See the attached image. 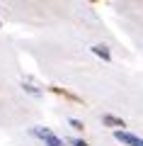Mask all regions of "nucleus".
Instances as JSON below:
<instances>
[{"label": "nucleus", "instance_id": "1", "mask_svg": "<svg viewBox=\"0 0 143 146\" xmlns=\"http://www.w3.org/2000/svg\"><path fill=\"white\" fill-rule=\"evenodd\" d=\"M32 134H34L36 139H41L46 146H63V141L58 139L51 129H46V127H34V129H32Z\"/></svg>", "mask_w": 143, "mask_h": 146}, {"label": "nucleus", "instance_id": "2", "mask_svg": "<svg viewBox=\"0 0 143 146\" xmlns=\"http://www.w3.org/2000/svg\"><path fill=\"white\" fill-rule=\"evenodd\" d=\"M114 136H117V141H121L124 146H143V139H141V136H136V134H131V131L119 129Z\"/></svg>", "mask_w": 143, "mask_h": 146}, {"label": "nucleus", "instance_id": "3", "mask_svg": "<svg viewBox=\"0 0 143 146\" xmlns=\"http://www.w3.org/2000/svg\"><path fill=\"white\" fill-rule=\"evenodd\" d=\"M92 54H95V56H100V58H104V61H109V58H112V54H109V49L104 46V44L92 46Z\"/></svg>", "mask_w": 143, "mask_h": 146}, {"label": "nucleus", "instance_id": "4", "mask_svg": "<svg viewBox=\"0 0 143 146\" xmlns=\"http://www.w3.org/2000/svg\"><path fill=\"white\" fill-rule=\"evenodd\" d=\"M102 122H104L107 127H126V124H124V119H119V117H112V115H104V117H102Z\"/></svg>", "mask_w": 143, "mask_h": 146}, {"label": "nucleus", "instance_id": "5", "mask_svg": "<svg viewBox=\"0 0 143 146\" xmlns=\"http://www.w3.org/2000/svg\"><path fill=\"white\" fill-rule=\"evenodd\" d=\"M22 88H24V90H27V93H29V95H34V98H41V90H36L34 85H29V83H24V85H22Z\"/></svg>", "mask_w": 143, "mask_h": 146}, {"label": "nucleus", "instance_id": "6", "mask_svg": "<svg viewBox=\"0 0 143 146\" xmlns=\"http://www.w3.org/2000/svg\"><path fill=\"white\" fill-rule=\"evenodd\" d=\"M68 122H71V127H73V129H82V127H85L82 122H78V119H68Z\"/></svg>", "mask_w": 143, "mask_h": 146}, {"label": "nucleus", "instance_id": "7", "mask_svg": "<svg viewBox=\"0 0 143 146\" xmlns=\"http://www.w3.org/2000/svg\"><path fill=\"white\" fill-rule=\"evenodd\" d=\"M73 146H87L85 141H73Z\"/></svg>", "mask_w": 143, "mask_h": 146}, {"label": "nucleus", "instance_id": "8", "mask_svg": "<svg viewBox=\"0 0 143 146\" xmlns=\"http://www.w3.org/2000/svg\"><path fill=\"white\" fill-rule=\"evenodd\" d=\"M90 3H95V0H90Z\"/></svg>", "mask_w": 143, "mask_h": 146}, {"label": "nucleus", "instance_id": "9", "mask_svg": "<svg viewBox=\"0 0 143 146\" xmlns=\"http://www.w3.org/2000/svg\"><path fill=\"white\" fill-rule=\"evenodd\" d=\"M0 27H3V22H0Z\"/></svg>", "mask_w": 143, "mask_h": 146}]
</instances>
